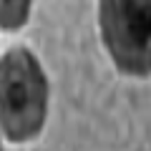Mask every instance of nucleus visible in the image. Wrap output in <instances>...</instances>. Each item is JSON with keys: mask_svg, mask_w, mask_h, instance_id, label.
<instances>
[{"mask_svg": "<svg viewBox=\"0 0 151 151\" xmlns=\"http://www.w3.org/2000/svg\"><path fill=\"white\" fill-rule=\"evenodd\" d=\"M33 0H0V28L3 30H18L30 18Z\"/></svg>", "mask_w": 151, "mask_h": 151, "instance_id": "3", "label": "nucleus"}, {"mask_svg": "<svg viewBox=\"0 0 151 151\" xmlns=\"http://www.w3.org/2000/svg\"><path fill=\"white\" fill-rule=\"evenodd\" d=\"M48 116V78L28 48H10L0 58V131L10 141H30Z\"/></svg>", "mask_w": 151, "mask_h": 151, "instance_id": "1", "label": "nucleus"}, {"mask_svg": "<svg viewBox=\"0 0 151 151\" xmlns=\"http://www.w3.org/2000/svg\"><path fill=\"white\" fill-rule=\"evenodd\" d=\"M0 151H3V146H0Z\"/></svg>", "mask_w": 151, "mask_h": 151, "instance_id": "4", "label": "nucleus"}, {"mask_svg": "<svg viewBox=\"0 0 151 151\" xmlns=\"http://www.w3.org/2000/svg\"><path fill=\"white\" fill-rule=\"evenodd\" d=\"M98 25L116 68L129 76H149L151 0H98Z\"/></svg>", "mask_w": 151, "mask_h": 151, "instance_id": "2", "label": "nucleus"}]
</instances>
